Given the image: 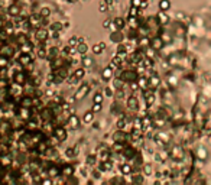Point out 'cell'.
<instances>
[{"label": "cell", "instance_id": "6da1fadb", "mask_svg": "<svg viewBox=\"0 0 211 185\" xmlns=\"http://www.w3.org/2000/svg\"><path fill=\"white\" fill-rule=\"evenodd\" d=\"M120 78H122L124 83H133V81H137V73L132 71V69H127V71L122 73Z\"/></svg>", "mask_w": 211, "mask_h": 185}, {"label": "cell", "instance_id": "7a4b0ae2", "mask_svg": "<svg viewBox=\"0 0 211 185\" xmlns=\"http://www.w3.org/2000/svg\"><path fill=\"white\" fill-rule=\"evenodd\" d=\"M48 35H49V31H46L45 28H38L36 32H35V38L39 42H45L46 39H48Z\"/></svg>", "mask_w": 211, "mask_h": 185}, {"label": "cell", "instance_id": "3957f363", "mask_svg": "<svg viewBox=\"0 0 211 185\" xmlns=\"http://www.w3.org/2000/svg\"><path fill=\"white\" fill-rule=\"evenodd\" d=\"M90 91V84H83L78 90H77V92H75V100H80V98H84L85 96H87V92Z\"/></svg>", "mask_w": 211, "mask_h": 185}, {"label": "cell", "instance_id": "277c9868", "mask_svg": "<svg viewBox=\"0 0 211 185\" xmlns=\"http://www.w3.org/2000/svg\"><path fill=\"white\" fill-rule=\"evenodd\" d=\"M67 123H68V127L69 129H78L80 127V117H78V116H75V114H71L67 119Z\"/></svg>", "mask_w": 211, "mask_h": 185}, {"label": "cell", "instance_id": "5b68a950", "mask_svg": "<svg viewBox=\"0 0 211 185\" xmlns=\"http://www.w3.org/2000/svg\"><path fill=\"white\" fill-rule=\"evenodd\" d=\"M29 25H31V28H39L42 23H43V20H42V16L41 15H33V16H31L29 19Z\"/></svg>", "mask_w": 211, "mask_h": 185}, {"label": "cell", "instance_id": "8992f818", "mask_svg": "<svg viewBox=\"0 0 211 185\" xmlns=\"http://www.w3.org/2000/svg\"><path fill=\"white\" fill-rule=\"evenodd\" d=\"M19 64L22 65V67H28L31 62H32V58H31V54H26V52H20V55H19Z\"/></svg>", "mask_w": 211, "mask_h": 185}, {"label": "cell", "instance_id": "52a82bcc", "mask_svg": "<svg viewBox=\"0 0 211 185\" xmlns=\"http://www.w3.org/2000/svg\"><path fill=\"white\" fill-rule=\"evenodd\" d=\"M54 134L59 139V142H64L65 139H67V130H65V127H62V126L54 127Z\"/></svg>", "mask_w": 211, "mask_h": 185}, {"label": "cell", "instance_id": "ba28073f", "mask_svg": "<svg viewBox=\"0 0 211 185\" xmlns=\"http://www.w3.org/2000/svg\"><path fill=\"white\" fill-rule=\"evenodd\" d=\"M17 116H19L20 119H23V120H28V119H29V116H31V110H29V107L20 106V107L17 108Z\"/></svg>", "mask_w": 211, "mask_h": 185}, {"label": "cell", "instance_id": "9c48e42d", "mask_svg": "<svg viewBox=\"0 0 211 185\" xmlns=\"http://www.w3.org/2000/svg\"><path fill=\"white\" fill-rule=\"evenodd\" d=\"M13 81L15 83H17V84H20V85H23L26 81H28V78H26V74L25 73H22V71H17L15 75H13Z\"/></svg>", "mask_w": 211, "mask_h": 185}, {"label": "cell", "instance_id": "30bf717a", "mask_svg": "<svg viewBox=\"0 0 211 185\" xmlns=\"http://www.w3.org/2000/svg\"><path fill=\"white\" fill-rule=\"evenodd\" d=\"M12 156L9 155V153H6V155H0V165L2 166H9V165H12Z\"/></svg>", "mask_w": 211, "mask_h": 185}, {"label": "cell", "instance_id": "8fae6325", "mask_svg": "<svg viewBox=\"0 0 211 185\" xmlns=\"http://www.w3.org/2000/svg\"><path fill=\"white\" fill-rule=\"evenodd\" d=\"M124 139H126V133L122 129H119V132H116L113 134V140L114 142H124Z\"/></svg>", "mask_w": 211, "mask_h": 185}, {"label": "cell", "instance_id": "7c38bea8", "mask_svg": "<svg viewBox=\"0 0 211 185\" xmlns=\"http://www.w3.org/2000/svg\"><path fill=\"white\" fill-rule=\"evenodd\" d=\"M113 71H114V69L110 68V67L104 68V69H103V74H101L103 80H104V81H110V80L113 78Z\"/></svg>", "mask_w": 211, "mask_h": 185}, {"label": "cell", "instance_id": "4fadbf2b", "mask_svg": "<svg viewBox=\"0 0 211 185\" xmlns=\"http://www.w3.org/2000/svg\"><path fill=\"white\" fill-rule=\"evenodd\" d=\"M127 107H129L130 110H137V108H139V101H137V98H136L134 96L129 97V100H127Z\"/></svg>", "mask_w": 211, "mask_h": 185}, {"label": "cell", "instance_id": "5bb4252c", "mask_svg": "<svg viewBox=\"0 0 211 185\" xmlns=\"http://www.w3.org/2000/svg\"><path fill=\"white\" fill-rule=\"evenodd\" d=\"M0 55H5V57L10 58L13 55V48H10V46H7V45L0 46Z\"/></svg>", "mask_w": 211, "mask_h": 185}, {"label": "cell", "instance_id": "9a60e30c", "mask_svg": "<svg viewBox=\"0 0 211 185\" xmlns=\"http://www.w3.org/2000/svg\"><path fill=\"white\" fill-rule=\"evenodd\" d=\"M64 55L65 57H73L74 54H77V46H71V45H67L64 48Z\"/></svg>", "mask_w": 211, "mask_h": 185}, {"label": "cell", "instance_id": "2e32d148", "mask_svg": "<svg viewBox=\"0 0 211 185\" xmlns=\"http://www.w3.org/2000/svg\"><path fill=\"white\" fill-rule=\"evenodd\" d=\"M61 174H62L64 176H71V175L74 174V168H73L71 165H65V166L62 168Z\"/></svg>", "mask_w": 211, "mask_h": 185}, {"label": "cell", "instance_id": "e0dca14e", "mask_svg": "<svg viewBox=\"0 0 211 185\" xmlns=\"http://www.w3.org/2000/svg\"><path fill=\"white\" fill-rule=\"evenodd\" d=\"M20 106H25V107L33 106V98L32 97H22L20 98Z\"/></svg>", "mask_w": 211, "mask_h": 185}, {"label": "cell", "instance_id": "ac0fdd59", "mask_svg": "<svg viewBox=\"0 0 211 185\" xmlns=\"http://www.w3.org/2000/svg\"><path fill=\"white\" fill-rule=\"evenodd\" d=\"M31 51H32V45H31V42H29V41H26L25 43H22V45H20V52L31 54Z\"/></svg>", "mask_w": 211, "mask_h": 185}, {"label": "cell", "instance_id": "d6986e66", "mask_svg": "<svg viewBox=\"0 0 211 185\" xmlns=\"http://www.w3.org/2000/svg\"><path fill=\"white\" fill-rule=\"evenodd\" d=\"M104 48H106V43L104 42H100V43L93 46V52H94V54H101L104 51Z\"/></svg>", "mask_w": 211, "mask_h": 185}, {"label": "cell", "instance_id": "ffe728a7", "mask_svg": "<svg viewBox=\"0 0 211 185\" xmlns=\"http://www.w3.org/2000/svg\"><path fill=\"white\" fill-rule=\"evenodd\" d=\"M93 119H94V111H93V110H90V111H85L84 117H83L84 123H91V122H93Z\"/></svg>", "mask_w": 211, "mask_h": 185}, {"label": "cell", "instance_id": "44dd1931", "mask_svg": "<svg viewBox=\"0 0 211 185\" xmlns=\"http://www.w3.org/2000/svg\"><path fill=\"white\" fill-rule=\"evenodd\" d=\"M87 51H88V46H87L84 42H81V43H78V45H77V52H78V54L85 55V54H87Z\"/></svg>", "mask_w": 211, "mask_h": 185}, {"label": "cell", "instance_id": "7402d4cb", "mask_svg": "<svg viewBox=\"0 0 211 185\" xmlns=\"http://www.w3.org/2000/svg\"><path fill=\"white\" fill-rule=\"evenodd\" d=\"M111 168H113V164H111L108 159H107V160H103L101 164H100V169H101V171H110Z\"/></svg>", "mask_w": 211, "mask_h": 185}, {"label": "cell", "instance_id": "603a6c76", "mask_svg": "<svg viewBox=\"0 0 211 185\" xmlns=\"http://www.w3.org/2000/svg\"><path fill=\"white\" fill-rule=\"evenodd\" d=\"M84 75H85V68H84V67H81V68H77V69H75L74 77H75L77 80H81Z\"/></svg>", "mask_w": 211, "mask_h": 185}, {"label": "cell", "instance_id": "cb8c5ba5", "mask_svg": "<svg viewBox=\"0 0 211 185\" xmlns=\"http://www.w3.org/2000/svg\"><path fill=\"white\" fill-rule=\"evenodd\" d=\"M114 23H116L117 29H123V28L126 26V20H124L123 17H116V19H114Z\"/></svg>", "mask_w": 211, "mask_h": 185}, {"label": "cell", "instance_id": "d4e9b609", "mask_svg": "<svg viewBox=\"0 0 211 185\" xmlns=\"http://www.w3.org/2000/svg\"><path fill=\"white\" fill-rule=\"evenodd\" d=\"M25 126H26V129L31 130V132H35V130L38 129V123H36L35 120H28Z\"/></svg>", "mask_w": 211, "mask_h": 185}, {"label": "cell", "instance_id": "484cf974", "mask_svg": "<svg viewBox=\"0 0 211 185\" xmlns=\"http://www.w3.org/2000/svg\"><path fill=\"white\" fill-rule=\"evenodd\" d=\"M9 65V58L5 55H0V69H6Z\"/></svg>", "mask_w": 211, "mask_h": 185}, {"label": "cell", "instance_id": "4316f807", "mask_svg": "<svg viewBox=\"0 0 211 185\" xmlns=\"http://www.w3.org/2000/svg\"><path fill=\"white\" fill-rule=\"evenodd\" d=\"M61 29H62L61 22H54V23H51V32H59Z\"/></svg>", "mask_w": 211, "mask_h": 185}, {"label": "cell", "instance_id": "83f0119b", "mask_svg": "<svg viewBox=\"0 0 211 185\" xmlns=\"http://www.w3.org/2000/svg\"><path fill=\"white\" fill-rule=\"evenodd\" d=\"M46 54H48V49H46L45 48V46H39V48H38V57L39 58H46Z\"/></svg>", "mask_w": 211, "mask_h": 185}, {"label": "cell", "instance_id": "f1b7e54d", "mask_svg": "<svg viewBox=\"0 0 211 185\" xmlns=\"http://www.w3.org/2000/svg\"><path fill=\"white\" fill-rule=\"evenodd\" d=\"M122 174H124V175H130L132 174V166L129 165V164H124V165H122Z\"/></svg>", "mask_w": 211, "mask_h": 185}, {"label": "cell", "instance_id": "f546056e", "mask_svg": "<svg viewBox=\"0 0 211 185\" xmlns=\"http://www.w3.org/2000/svg\"><path fill=\"white\" fill-rule=\"evenodd\" d=\"M160 46H162V41H160L159 38H153V39H152V48L159 49Z\"/></svg>", "mask_w": 211, "mask_h": 185}, {"label": "cell", "instance_id": "4dcf8cb0", "mask_svg": "<svg viewBox=\"0 0 211 185\" xmlns=\"http://www.w3.org/2000/svg\"><path fill=\"white\" fill-rule=\"evenodd\" d=\"M59 174H61V171L57 166H52V168L48 169V175H51V176H58Z\"/></svg>", "mask_w": 211, "mask_h": 185}, {"label": "cell", "instance_id": "1f68e13d", "mask_svg": "<svg viewBox=\"0 0 211 185\" xmlns=\"http://www.w3.org/2000/svg\"><path fill=\"white\" fill-rule=\"evenodd\" d=\"M110 39H111L113 42H120V41L123 39V36H122L120 32H116V33H113V35L110 36Z\"/></svg>", "mask_w": 211, "mask_h": 185}, {"label": "cell", "instance_id": "d6a6232c", "mask_svg": "<svg viewBox=\"0 0 211 185\" xmlns=\"http://www.w3.org/2000/svg\"><path fill=\"white\" fill-rule=\"evenodd\" d=\"M129 23H130V26H132L133 29H136V28L139 26V23H137V19H136V16H129Z\"/></svg>", "mask_w": 211, "mask_h": 185}, {"label": "cell", "instance_id": "836d02e7", "mask_svg": "<svg viewBox=\"0 0 211 185\" xmlns=\"http://www.w3.org/2000/svg\"><path fill=\"white\" fill-rule=\"evenodd\" d=\"M145 98H146V103H148V106H152V104H153V100H155V97H153V94H152V92H146V94H145Z\"/></svg>", "mask_w": 211, "mask_h": 185}, {"label": "cell", "instance_id": "e575fe53", "mask_svg": "<svg viewBox=\"0 0 211 185\" xmlns=\"http://www.w3.org/2000/svg\"><path fill=\"white\" fill-rule=\"evenodd\" d=\"M19 12H20V10H19L17 6H10V7H9V15H10V16H17Z\"/></svg>", "mask_w": 211, "mask_h": 185}, {"label": "cell", "instance_id": "d590c367", "mask_svg": "<svg viewBox=\"0 0 211 185\" xmlns=\"http://www.w3.org/2000/svg\"><path fill=\"white\" fill-rule=\"evenodd\" d=\"M137 84H139V87H140V88H146L149 83H148V80H146V78H143V77H142V78H139V80H137Z\"/></svg>", "mask_w": 211, "mask_h": 185}, {"label": "cell", "instance_id": "8d00e7d4", "mask_svg": "<svg viewBox=\"0 0 211 185\" xmlns=\"http://www.w3.org/2000/svg\"><path fill=\"white\" fill-rule=\"evenodd\" d=\"M126 123H127L126 117H122L119 122H117V127H119V129H122V130H124V127H126Z\"/></svg>", "mask_w": 211, "mask_h": 185}, {"label": "cell", "instance_id": "74e56055", "mask_svg": "<svg viewBox=\"0 0 211 185\" xmlns=\"http://www.w3.org/2000/svg\"><path fill=\"white\" fill-rule=\"evenodd\" d=\"M80 43V39H78V36H73L71 39L68 41V45H71V46H77Z\"/></svg>", "mask_w": 211, "mask_h": 185}, {"label": "cell", "instance_id": "f35d334b", "mask_svg": "<svg viewBox=\"0 0 211 185\" xmlns=\"http://www.w3.org/2000/svg\"><path fill=\"white\" fill-rule=\"evenodd\" d=\"M39 15H41L42 17H48V16L51 15V10H49L48 7H42V9H41V13H39Z\"/></svg>", "mask_w": 211, "mask_h": 185}, {"label": "cell", "instance_id": "ab89813d", "mask_svg": "<svg viewBox=\"0 0 211 185\" xmlns=\"http://www.w3.org/2000/svg\"><path fill=\"white\" fill-rule=\"evenodd\" d=\"M133 127H134L136 130H140V129H142V119H134Z\"/></svg>", "mask_w": 211, "mask_h": 185}, {"label": "cell", "instance_id": "60d3db41", "mask_svg": "<svg viewBox=\"0 0 211 185\" xmlns=\"http://www.w3.org/2000/svg\"><path fill=\"white\" fill-rule=\"evenodd\" d=\"M7 39H9V35L6 33V31H0V42L5 43Z\"/></svg>", "mask_w": 211, "mask_h": 185}, {"label": "cell", "instance_id": "b9f144b4", "mask_svg": "<svg viewBox=\"0 0 211 185\" xmlns=\"http://www.w3.org/2000/svg\"><path fill=\"white\" fill-rule=\"evenodd\" d=\"M108 156H110V150L106 149V150H101V152H100V158H101L103 160H107Z\"/></svg>", "mask_w": 211, "mask_h": 185}, {"label": "cell", "instance_id": "7bdbcfd3", "mask_svg": "<svg viewBox=\"0 0 211 185\" xmlns=\"http://www.w3.org/2000/svg\"><path fill=\"white\" fill-rule=\"evenodd\" d=\"M5 31H6V33L10 36L12 33H13V25H9V23H6V25H5V28H3Z\"/></svg>", "mask_w": 211, "mask_h": 185}, {"label": "cell", "instance_id": "ee69618b", "mask_svg": "<svg viewBox=\"0 0 211 185\" xmlns=\"http://www.w3.org/2000/svg\"><path fill=\"white\" fill-rule=\"evenodd\" d=\"M159 7H160L162 10H166V9L169 7V2H168V0H162V2L159 3Z\"/></svg>", "mask_w": 211, "mask_h": 185}, {"label": "cell", "instance_id": "f6af8a7d", "mask_svg": "<svg viewBox=\"0 0 211 185\" xmlns=\"http://www.w3.org/2000/svg\"><path fill=\"white\" fill-rule=\"evenodd\" d=\"M91 64H93V59H91V58H88V57H84V58H83V65H84V68H85V67H90Z\"/></svg>", "mask_w": 211, "mask_h": 185}, {"label": "cell", "instance_id": "bcb514c9", "mask_svg": "<svg viewBox=\"0 0 211 185\" xmlns=\"http://www.w3.org/2000/svg\"><path fill=\"white\" fill-rule=\"evenodd\" d=\"M123 150H124V156H127V158H130V156L134 155V150L132 148H127V149H123Z\"/></svg>", "mask_w": 211, "mask_h": 185}, {"label": "cell", "instance_id": "7dc6e473", "mask_svg": "<svg viewBox=\"0 0 211 185\" xmlns=\"http://www.w3.org/2000/svg\"><path fill=\"white\" fill-rule=\"evenodd\" d=\"M87 164H88V165H94V164H96V156H94V155H90V156L87 158Z\"/></svg>", "mask_w": 211, "mask_h": 185}, {"label": "cell", "instance_id": "c3c4849f", "mask_svg": "<svg viewBox=\"0 0 211 185\" xmlns=\"http://www.w3.org/2000/svg\"><path fill=\"white\" fill-rule=\"evenodd\" d=\"M94 103H103V94L101 92H97L94 96Z\"/></svg>", "mask_w": 211, "mask_h": 185}, {"label": "cell", "instance_id": "681fc988", "mask_svg": "<svg viewBox=\"0 0 211 185\" xmlns=\"http://www.w3.org/2000/svg\"><path fill=\"white\" fill-rule=\"evenodd\" d=\"M137 15H139V7L132 6V9H130V16H136V17H137Z\"/></svg>", "mask_w": 211, "mask_h": 185}, {"label": "cell", "instance_id": "f907efd6", "mask_svg": "<svg viewBox=\"0 0 211 185\" xmlns=\"http://www.w3.org/2000/svg\"><path fill=\"white\" fill-rule=\"evenodd\" d=\"M75 155V152H74V149L73 148H69V149H67L65 150V156H68V158H73Z\"/></svg>", "mask_w": 211, "mask_h": 185}, {"label": "cell", "instance_id": "816d5d0a", "mask_svg": "<svg viewBox=\"0 0 211 185\" xmlns=\"http://www.w3.org/2000/svg\"><path fill=\"white\" fill-rule=\"evenodd\" d=\"M100 110H101V103H94V106H93V111L99 113Z\"/></svg>", "mask_w": 211, "mask_h": 185}, {"label": "cell", "instance_id": "f5cc1de1", "mask_svg": "<svg viewBox=\"0 0 211 185\" xmlns=\"http://www.w3.org/2000/svg\"><path fill=\"white\" fill-rule=\"evenodd\" d=\"M132 6H136L140 9V6H142V0H132Z\"/></svg>", "mask_w": 211, "mask_h": 185}, {"label": "cell", "instance_id": "db71d44e", "mask_svg": "<svg viewBox=\"0 0 211 185\" xmlns=\"http://www.w3.org/2000/svg\"><path fill=\"white\" fill-rule=\"evenodd\" d=\"M104 92H106V97H113V90H111L110 87H107V88L104 90Z\"/></svg>", "mask_w": 211, "mask_h": 185}, {"label": "cell", "instance_id": "11a10c76", "mask_svg": "<svg viewBox=\"0 0 211 185\" xmlns=\"http://www.w3.org/2000/svg\"><path fill=\"white\" fill-rule=\"evenodd\" d=\"M143 65H145L146 68H150V67H152V62H150V59H149V58H143Z\"/></svg>", "mask_w": 211, "mask_h": 185}, {"label": "cell", "instance_id": "9f6ffc18", "mask_svg": "<svg viewBox=\"0 0 211 185\" xmlns=\"http://www.w3.org/2000/svg\"><path fill=\"white\" fill-rule=\"evenodd\" d=\"M54 101H55V103H58V106H61V104L64 103V100H62L59 96H55V97H54Z\"/></svg>", "mask_w": 211, "mask_h": 185}, {"label": "cell", "instance_id": "6f0895ef", "mask_svg": "<svg viewBox=\"0 0 211 185\" xmlns=\"http://www.w3.org/2000/svg\"><path fill=\"white\" fill-rule=\"evenodd\" d=\"M99 9H100V12H103V13H104V12H107V5H106V3H101Z\"/></svg>", "mask_w": 211, "mask_h": 185}, {"label": "cell", "instance_id": "680465c9", "mask_svg": "<svg viewBox=\"0 0 211 185\" xmlns=\"http://www.w3.org/2000/svg\"><path fill=\"white\" fill-rule=\"evenodd\" d=\"M110 25H111V20L107 19V20H104V23H103V28H110Z\"/></svg>", "mask_w": 211, "mask_h": 185}, {"label": "cell", "instance_id": "91938a15", "mask_svg": "<svg viewBox=\"0 0 211 185\" xmlns=\"http://www.w3.org/2000/svg\"><path fill=\"white\" fill-rule=\"evenodd\" d=\"M146 43H148V39H146V38H143V39H140V41H139V45H142V46L146 45Z\"/></svg>", "mask_w": 211, "mask_h": 185}, {"label": "cell", "instance_id": "94428289", "mask_svg": "<svg viewBox=\"0 0 211 185\" xmlns=\"http://www.w3.org/2000/svg\"><path fill=\"white\" fill-rule=\"evenodd\" d=\"M150 84H152V85H153V87H155V85H156V84H158V78H156V77H153V78H152V80H150Z\"/></svg>", "mask_w": 211, "mask_h": 185}, {"label": "cell", "instance_id": "6125c7cd", "mask_svg": "<svg viewBox=\"0 0 211 185\" xmlns=\"http://www.w3.org/2000/svg\"><path fill=\"white\" fill-rule=\"evenodd\" d=\"M5 25H6V23L3 22V19H0V31H2V29L5 28Z\"/></svg>", "mask_w": 211, "mask_h": 185}, {"label": "cell", "instance_id": "be15d7a7", "mask_svg": "<svg viewBox=\"0 0 211 185\" xmlns=\"http://www.w3.org/2000/svg\"><path fill=\"white\" fill-rule=\"evenodd\" d=\"M150 171H152V168H150V166H145V172H146L148 175L150 174Z\"/></svg>", "mask_w": 211, "mask_h": 185}, {"label": "cell", "instance_id": "e7e4bbea", "mask_svg": "<svg viewBox=\"0 0 211 185\" xmlns=\"http://www.w3.org/2000/svg\"><path fill=\"white\" fill-rule=\"evenodd\" d=\"M42 184H43V185H45V184L48 185V184H52V181H51V179H43V181H42Z\"/></svg>", "mask_w": 211, "mask_h": 185}, {"label": "cell", "instance_id": "03108f58", "mask_svg": "<svg viewBox=\"0 0 211 185\" xmlns=\"http://www.w3.org/2000/svg\"><path fill=\"white\" fill-rule=\"evenodd\" d=\"M104 3H106L107 6H111V5H113V0H104Z\"/></svg>", "mask_w": 211, "mask_h": 185}, {"label": "cell", "instance_id": "003e7915", "mask_svg": "<svg viewBox=\"0 0 211 185\" xmlns=\"http://www.w3.org/2000/svg\"><path fill=\"white\" fill-rule=\"evenodd\" d=\"M2 153H3V148H2V146H0V155H2Z\"/></svg>", "mask_w": 211, "mask_h": 185}]
</instances>
